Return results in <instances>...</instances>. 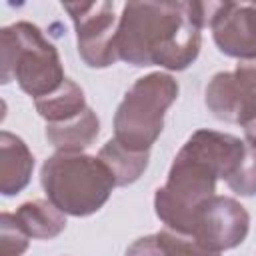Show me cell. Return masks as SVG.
Here are the masks:
<instances>
[{"instance_id":"6da1fadb","label":"cell","mask_w":256,"mask_h":256,"mask_svg":"<svg viewBox=\"0 0 256 256\" xmlns=\"http://www.w3.org/2000/svg\"><path fill=\"white\" fill-rule=\"evenodd\" d=\"M214 2H126L116 24L118 60L132 66L186 70L200 54Z\"/></svg>"},{"instance_id":"7a4b0ae2","label":"cell","mask_w":256,"mask_h":256,"mask_svg":"<svg viewBox=\"0 0 256 256\" xmlns=\"http://www.w3.org/2000/svg\"><path fill=\"white\" fill-rule=\"evenodd\" d=\"M244 150L246 142L238 136L196 130L174 156L164 186L154 194V212L164 228L192 236L198 208L216 196V182H226Z\"/></svg>"},{"instance_id":"3957f363","label":"cell","mask_w":256,"mask_h":256,"mask_svg":"<svg viewBox=\"0 0 256 256\" xmlns=\"http://www.w3.org/2000/svg\"><path fill=\"white\" fill-rule=\"evenodd\" d=\"M46 198L64 214L84 218L98 212L110 198L116 182L108 166L84 152H56L40 168Z\"/></svg>"},{"instance_id":"277c9868","label":"cell","mask_w":256,"mask_h":256,"mask_svg":"<svg viewBox=\"0 0 256 256\" xmlns=\"http://www.w3.org/2000/svg\"><path fill=\"white\" fill-rule=\"evenodd\" d=\"M12 80L34 100L52 94L66 80L56 46L26 20L0 30V82Z\"/></svg>"},{"instance_id":"5b68a950","label":"cell","mask_w":256,"mask_h":256,"mask_svg":"<svg viewBox=\"0 0 256 256\" xmlns=\"http://www.w3.org/2000/svg\"><path fill=\"white\" fill-rule=\"evenodd\" d=\"M178 82L166 72L138 78L114 114V138L134 152H150L164 128V116L178 98Z\"/></svg>"},{"instance_id":"8992f818","label":"cell","mask_w":256,"mask_h":256,"mask_svg":"<svg viewBox=\"0 0 256 256\" xmlns=\"http://www.w3.org/2000/svg\"><path fill=\"white\" fill-rule=\"evenodd\" d=\"M62 8L70 14L76 30L78 54L90 68H108L118 60L114 36L116 16L114 2H66Z\"/></svg>"},{"instance_id":"52a82bcc","label":"cell","mask_w":256,"mask_h":256,"mask_svg":"<svg viewBox=\"0 0 256 256\" xmlns=\"http://www.w3.org/2000/svg\"><path fill=\"white\" fill-rule=\"evenodd\" d=\"M250 228V216L246 208L230 196H212L196 212L192 236L206 250L220 254L240 246Z\"/></svg>"},{"instance_id":"ba28073f","label":"cell","mask_w":256,"mask_h":256,"mask_svg":"<svg viewBox=\"0 0 256 256\" xmlns=\"http://www.w3.org/2000/svg\"><path fill=\"white\" fill-rule=\"evenodd\" d=\"M210 28L224 56L256 60V2H214Z\"/></svg>"},{"instance_id":"9c48e42d","label":"cell","mask_w":256,"mask_h":256,"mask_svg":"<svg viewBox=\"0 0 256 256\" xmlns=\"http://www.w3.org/2000/svg\"><path fill=\"white\" fill-rule=\"evenodd\" d=\"M204 102L214 118L242 124L256 108V90L244 84L234 72H218L206 86Z\"/></svg>"},{"instance_id":"30bf717a","label":"cell","mask_w":256,"mask_h":256,"mask_svg":"<svg viewBox=\"0 0 256 256\" xmlns=\"http://www.w3.org/2000/svg\"><path fill=\"white\" fill-rule=\"evenodd\" d=\"M34 156L26 142L8 132H0V194L14 196L22 192L32 178Z\"/></svg>"},{"instance_id":"8fae6325","label":"cell","mask_w":256,"mask_h":256,"mask_svg":"<svg viewBox=\"0 0 256 256\" xmlns=\"http://www.w3.org/2000/svg\"><path fill=\"white\" fill-rule=\"evenodd\" d=\"M46 140L58 152H82L92 146L100 134V120L88 106L84 112L56 124H46Z\"/></svg>"},{"instance_id":"7c38bea8","label":"cell","mask_w":256,"mask_h":256,"mask_svg":"<svg viewBox=\"0 0 256 256\" xmlns=\"http://www.w3.org/2000/svg\"><path fill=\"white\" fill-rule=\"evenodd\" d=\"M126 256H220L206 250L190 234L162 228L156 234L142 236L126 248Z\"/></svg>"},{"instance_id":"4fadbf2b","label":"cell","mask_w":256,"mask_h":256,"mask_svg":"<svg viewBox=\"0 0 256 256\" xmlns=\"http://www.w3.org/2000/svg\"><path fill=\"white\" fill-rule=\"evenodd\" d=\"M22 230L36 240H52L66 228V214L50 200H28L14 212Z\"/></svg>"},{"instance_id":"5bb4252c","label":"cell","mask_w":256,"mask_h":256,"mask_svg":"<svg viewBox=\"0 0 256 256\" xmlns=\"http://www.w3.org/2000/svg\"><path fill=\"white\" fill-rule=\"evenodd\" d=\"M98 158L108 166L116 186H128V184L136 182L148 168L150 152L128 150L116 138H112L100 148Z\"/></svg>"},{"instance_id":"9a60e30c","label":"cell","mask_w":256,"mask_h":256,"mask_svg":"<svg viewBox=\"0 0 256 256\" xmlns=\"http://www.w3.org/2000/svg\"><path fill=\"white\" fill-rule=\"evenodd\" d=\"M34 106H36V112L46 120V124L64 122L88 108L84 90L70 78H66L62 82V86L58 90H54L52 94L36 98Z\"/></svg>"},{"instance_id":"2e32d148","label":"cell","mask_w":256,"mask_h":256,"mask_svg":"<svg viewBox=\"0 0 256 256\" xmlns=\"http://www.w3.org/2000/svg\"><path fill=\"white\" fill-rule=\"evenodd\" d=\"M226 184L238 196H256V146L246 142L244 156L226 178Z\"/></svg>"},{"instance_id":"e0dca14e","label":"cell","mask_w":256,"mask_h":256,"mask_svg":"<svg viewBox=\"0 0 256 256\" xmlns=\"http://www.w3.org/2000/svg\"><path fill=\"white\" fill-rule=\"evenodd\" d=\"M28 238L14 214H0V256H22L28 248Z\"/></svg>"},{"instance_id":"ac0fdd59","label":"cell","mask_w":256,"mask_h":256,"mask_svg":"<svg viewBox=\"0 0 256 256\" xmlns=\"http://www.w3.org/2000/svg\"><path fill=\"white\" fill-rule=\"evenodd\" d=\"M234 74H236L244 84H248L252 90H256V60H244V62H238Z\"/></svg>"},{"instance_id":"d6986e66","label":"cell","mask_w":256,"mask_h":256,"mask_svg":"<svg viewBox=\"0 0 256 256\" xmlns=\"http://www.w3.org/2000/svg\"><path fill=\"white\" fill-rule=\"evenodd\" d=\"M244 128V136H246V142L256 146V108L250 112V116L240 124Z\"/></svg>"}]
</instances>
